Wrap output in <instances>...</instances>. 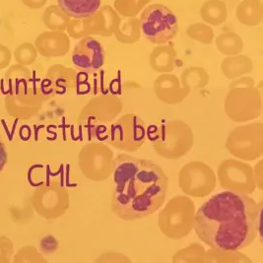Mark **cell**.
<instances>
[{
    "label": "cell",
    "mask_w": 263,
    "mask_h": 263,
    "mask_svg": "<svg viewBox=\"0 0 263 263\" xmlns=\"http://www.w3.org/2000/svg\"><path fill=\"white\" fill-rule=\"evenodd\" d=\"M102 0H58L60 9L69 18L84 19L100 9Z\"/></svg>",
    "instance_id": "9a60e30c"
},
{
    "label": "cell",
    "mask_w": 263,
    "mask_h": 263,
    "mask_svg": "<svg viewBox=\"0 0 263 263\" xmlns=\"http://www.w3.org/2000/svg\"><path fill=\"white\" fill-rule=\"evenodd\" d=\"M177 50L172 46L160 45L150 53L149 64L157 73H171L177 66Z\"/></svg>",
    "instance_id": "5bb4252c"
},
{
    "label": "cell",
    "mask_w": 263,
    "mask_h": 263,
    "mask_svg": "<svg viewBox=\"0 0 263 263\" xmlns=\"http://www.w3.org/2000/svg\"><path fill=\"white\" fill-rule=\"evenodd\" d=\"M209 74L203 67L192 66L185 68L180 75V83L192 91V89H203L209 83Z\"/></svg>",
    "instance_id": "44dd1931"
},
{
    "label": "cell",
    "mask_w": 263,
    "mask_h": 263,
    "mask_svg": "<svg viewBox=\"0 0 263 263\" xmlns=\"http://www.w3.org/2000/svg\"><path fill=\"white\" fill-rule=\"evenodd\" d=\"M141 33L152 44L166 45L174 40L179 32V21L176 14L167 6L149 4L140 13Z\"/></svg>",
    "instance_id": "5b68a950"
},
{
    "label": "cell",
    "mask_w": 263,
    "mask_h": 263,
    "mask_svg": "<svg viewBox=\"0 0 263 263\" xmlns=\"http://www.w3.org/2000/svg\"><path fill=\"white\" fill-rule=\"evenodd\" d=\"M255 86V81L253 78L249 77V76H241L237 79H234L232 83L230 84L229 88H239V87H254Z\"/></svg>",
    "instance_id": "83f0119b"
},
{
    "label": "cell",
    "mask_w": 263,
    "mask_h": 263,
    "mask_svg": "<svg viewBox=\"0 0 263 263\" xmlns=\"http://www.w3.org/2000/svg\"><path fill=\"white\" fill-rule=\"evenodd\" d=\"M186 35L192 40L205 46L213 43L215 35L211 26L205 23H193L186 28Z\"/></svg>",
    "instance_id": "d4e9b609"
},
{
    "label": "cell",
    "mask_w": 263,
    "mask_h": 263,
    "mask_svg": "<svg viewBox=\"0 0 263 263\" xmlns=\"http://www.w3.org/2000/svg\"><path fill=\"white\" fill-rule=\"evenodd\" d=\"M154 92L157 98L167 105L180 104L191 93L181 85L180 78L172 73L158 76L154 82Z\"/></svg>",
    "instance_id": "7c38bea8"
},
{
    "label": "cell",
    "mask_w": 263,
    "mask_h": 263,
    "mask_svg": "<svg viewBox=\"0 0 263 263\" xmlns=\"http://www.w3.org/2000/svg\"><path fill=\"white\" fill-rule=\"evenodd\" d=\"M110 143L116 148L135 152L147 141L146 125L138 116L127 114L120 117L110 128Z\"/></svg>",
    "instance_id": "ba28073f"
},
{
    "label": "cell",
    "mask_w": 263,
    "mask_h": 263,
    "mask_svg": "<svg viewBox=\"0 0 263 263\" xmlns=\"http://www.w3.org/2000/svg\"><path fill=\"white\" fill-rule=\"evenodd\" d=\"M217 176L221 187L229 192L250 195L256 189L252 167L236 159L224 160L218 167Z\"/></svg>",
    "instance_id": "30bf717a"
},
{
    "label": "cell",
    "mask_w": 263,
    "mask_h": 263,
    "mask_svg": "<svg viewBox=\"0 0 263 263\" xmlns=\"http://www.w3.org/2000/svg\"><path fill=\"white\" fill-rule=\"evenodd\" d=\"M114 35L121 44L133 45L137 43L142 35L139 18L132 17L120 19V24Z\"/></svg>",
    "instance_id": "d6986e66"
},
{
    "label": "cell",
    "mask_w": 263,
    "mask_h": 263,
    "mask_svg": "<svg viewBox=\"0 0 263 263\" xmlns=\"http://www.w3.org/2000/svg\"><path fill=\"white\" fill-rule=\"evenodd\" d=\"M120 16L115 8L103 6L92 16L85 18L87 35L94 34L100 36H109L114 35L120 24Z\"/></svg>",
    "instance_id": "4fadbf2b"
},
{
    "label": "cell",
    "mask_w": 263,
    "mask_h": 263,
    "mask_svg": "<svg viewBox=\"0 0 263 263\" xmlns=\"http://www.w3.org/2000/svg\"><path fill=\"white\" fill-rule=\"evenodd\" d=\"M214 40L217 49L227 57L240 54L245 47L242 39L235 32L222 33Z\"/></svg>",
    "instance_id": "7402d4cb"
},
{
    "label": "cell",
    "mask_w": 263,
    "mask_h": 263,
    "mask_svg": "<svg viewBox=\"0 0 263 263\" xmlns=\"http://www.w3.org/2000/svg\"><path fill=\"white\" fill-rule=\"evenodd\" d=\"M260 208L250 195L219 192L195 212L194 231L210 249L238 251L255 240L260 226Z\"/></svg>",
    "instance_id": "6da1fadb"
},
{
    "label": "cell",
    "mask_w": 263,
    "mask_h": 263,
    "mask_svg": "<svg viewBox=\"0 0 263 263\" xmlns=\"http://www.w3.org/2000/svg\"><path fill=\"white\" fill-rule=\"evenodd\" d=\"M70 18L59 6H49L45 13V23L49 29L63 31L67 28Z\"/></svg>",
    "instance_id": "484cf974"
},
{
    "label": "cell",
    "mask_w": 263,
    "mask_h": 263,
    "mask_svg": "<svg viewBox=\"0 0 263 263\" xmlns=\"http://www.w3.org/2000/svg\"><path fill=\"white\" fill-rule=\"evenodd\" d=\"M217 177L213 170L200 161L186 164L179 174V185L183 193L192 197H206L215 190Z\"/></svg>",
    "instance_id": "9c48e42d"
},
{
    "label": "cell",
    "mask_w": 263,
    "mask_h": 263,
    "mask_svg": "<svg viewBox=\"0 0 263 263\" xmlns=\"http://www.w3.org/2000/svg\"><path fill=\"white\" fill-rule=\"evenodd\" d=\"M205 250L198 243H192V246L178 251L173 256V262H204Z\"/></svg>",
    "instance_id": "4316f807"
},
{
    "label": "cell",
    "mask_w": 263,
    "mask_h": 263,
    "mask_svg": "<svg viewBox=\"0 0 263 263\" xmlns=\"http://www.w3.org/2000/svg\"><path fill=\"white\" fill-rule=\"evenodd\" d=\"M224 108L228 118L235 122L257 119L262 114L261 92L255 86L230 89Z\"/></svg>",
    "instance_id": "8992f818"
},
{
    "label": "cell",
    "mask_w": 263,
    "mask_h": 263,
    "mask_svg": "<svg viewBox=\"0 0 263 263\" xmlns=\"http://www.w3.org/2000/svg\"><path fill=\"white\" fill-rule=\"evenodd\" d=\"M7 158H8V155H7L5 144L0 138V173L3 171V168L7 163Z\"/></svg>",
    "instance_id": "f1b7e54d"
},
{
    "label": "cell",
    "mask_w": 263,
    "mask_h": 263,
    "mask_svg": "<svg viewBox=\"0 0 263 263\" xmlns=\"http://www.w3.org/2000/svg\"><path fill=\"white\" fill-rule=\"evenodd\" d=\"M152 0H115L114 7L123 18L137 17Z\"/></svg>",
    "instance_id": "603a6c76"
},
{
    "label": "cell",
    "mask_w": 263,
    "mask_h": 263,
    "mask_svg": "<svg viewBox=\"0 0 263 263\" xmlns=\"http://www.w3.org/2000/svg\"><path fill=\"white\" fill-rule=\"evenodd\" d=\"M204 262H251V259L238 251H217L205 252Z\"/></svg>",
    "instance_id": "cb8c5ba5"
},
{
    "label": "cell",
    "mask_w": 263,
    "mask_h": 263,
    "mask_svg": "<svg viewBox=\"0 0 263 263\" xmlns=\"http://www.w3.org/2000/svg\"><path fill=\"white\" fill-rule=\"evenodd\" d=\"M41 44L44 52L51 57L64 54L69 47L67 36L62 31L46 33L41 36Z\"/></svg>",
    "instance_id": "ffe728a7"
},
{
    "label": "cell",
    "mask_w": 263,
    "mask_h": 263,
    "mask_svg": "<svg viewBox=\"0 0 263 263\" xmlns=\"http://www.w3.org/2000/svg\"><path fill=\"white\" fill-rule=\"evenodd\" d=\"M236 17L239 23L247 27H256L263 21L261 0H242L236 9Z\"/></svg>",
    "instance_id": "2e32d148"
},
{
    "label": "cell",
    "mask_w": 263,
    "mask_h": 263,
    "mask_svg": "<svg viewBox=\"0 0 263 263\" xmlns=\"http://www.w3.org/2000/svg\"><path fill=\"white\" fill-rule=\"evenodd\" d=\"M200 17L205 24L221 26L227 21V5L222 0H206L200 8Z\"/></svg>",
    "instance_id": "ac0fdd59"
},
{
    "label": "cell",
    "mask_w": 263,
    "mask_h": 263,
    "mask_svg": "<svg viewBox=\"0 0 263 263\" xmlns=\"http://www.w3.org/2000/svg\"><path fill=\"white\" fill-rule=\"evenodd\" d=\"M112 211L124 221L146 218L165 202L167 180L155 163L121 154L114 161Z\"/></svg>",
    "instance_id": "7a4b0ae2"
},
{
    "label": "cell",
    "mask_w": 263,
    "mask_h": 263,
    "mask_svg": "<svg viewBox=\"0 0 263 263\" xmlns=\"http://www.w3.org/2000/svg\"><path fill=\"white\" fill-rule=\"evenodd\" d=\"M253 69V61L250 57L238 54L227 57L221 63V71L229 79L234 80L251 73Z\"/></svg>",
    "instance_id": "e0dca14e"
},
{
    "label": "cell",
    "mask_w": 263,
    "mask_h": 263,
    "mask_svg": "<svg viewBox=\"0 0 263 263\" xmlns=\"http://www.w3.org/2000/svg\"><path fill=\"white\" fill-rule=\"evenodd\" d=\"M195 206L187 196L172 198L161 210L158 225L161 232L171 239L185 238L194 227Z\"/></svg>",
    "instance_id": "277c9868"
},
{
    "label": "cell",
    "mask_w": 263,
    "mask_h": 263,
    "mask_svg": "<svg viewBox=\"0 0 263 263\" xmlns=\"http://www.w3.org/2000/svg\"><path fill=\"white\" fill-rule=\"evenodd\" d=\"M154 130H147L156 153L167 160H177L186 155L193 146L194 136L192 128L180 120L167 121Z\"/></svg>",
    "instance_id": "3957f363"
},
{
    "label": "cell",
    "mask_w": 263,
    "mask_h": 263,
    "mask_svg": "<svg viewBox=\"0 0 263 263\" xmlns=\"http://www.w3.org/2000/svg\"><path fill=\"white\" fill-rule=\"evenodd\" d=\"M72 62L80 70L96 71L105 63L104 47L95 37L85 36L72 51Z\"/></svg>",
    "instance_id": "8fae6325"
},
{
    "label": "cell",
    "mask_w": 263,
    "mask_h": 263,
    "mask_svg": "<svg viewBox=\"0 0 263 263\" xmlns=\"http://www.w3.org/2000/svg\"><path fill=\"white\" fill-rule=\"evenodd\" d=\"M226 148L236 158L253 161L262 156V122L240 125L228 136Z\"/></svg>",
    "instance_id": "52a82bcc"
}]
</instances>
